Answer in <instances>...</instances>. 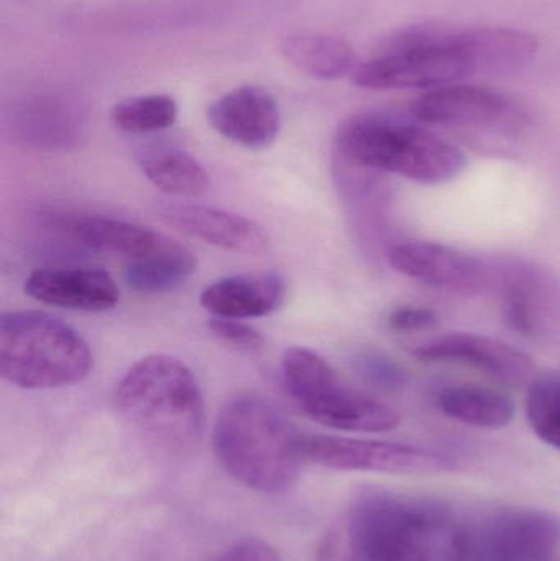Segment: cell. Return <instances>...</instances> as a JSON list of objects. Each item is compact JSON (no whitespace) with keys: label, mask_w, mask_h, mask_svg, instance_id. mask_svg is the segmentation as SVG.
Returning <instances> with one entry per match:
<instances>
[{"label":"cell","mask_w":560,"mask_h":561,"mask_svg":"<svg viewBox=\"0 0 560 561\" xmlns=\"http://www.w3.org/2000/svg\"><path fill=\"white\" fill-rule=\"evenodd\" d=\"M538 53L529 33L500 26L421 25L391 36L378 55L352 72L372 91L444 88L479 72L515 71Z\"/></svg>","instance_id":"obj_1"},{"label":"cell","mask_w":560,"mask_h":561,"mask_svg":"<svg viewBox=\"0 0 560 561\" xmlns=\"http://www.w3.org/2000/svg\"><path fill=\"white\" fill-rule=\"evenodd\" d=\"M462 530L443 504L365 488L319 561H464Z\"/></svg>","instance_id":"obj_2"},{"label":"cell","mask_w":560,"mask_h":561,"mask_svg":"<svg viewBox=\"0 0 560 561\" xmlns=\"http://www.w3.org/2000/svg\"><path fill=\"white\" fill-rule=\"evenodd\" d=\"M299 435L285 414L263 396L245 392L220 409L213 448L230 478L256 491L278 494L298 481Z\"/></svg>","instance_id":"obj_3"},{"label":"cell","mask_w":560,"mask_h":561,"mask_svg":"<svg viewBox=\"0 0 560 561\" xmlns=\"http://www.w3.org/2000/svg\"><path fill=\"white\" fill-rule=\"evenodd\" d=\"M335 150L345 167L397 174L423 186L456 180L467 158L433 131L385 112H364L339 128Z\"/></svg>","instance_id":"obj_4"},{"label":"cell","mask_w":560,"mask_h":561,"mask_svg":"<svg viewBox=\"0 0 560 561\" xmlns=\"http://www.w3.org/2000/svg\"><path fill=\"white\" fill-rule=\"evenodd\" d=\"M115 404L135 428L164 447H186L203 432L199 382L183 359L167 353L138 359L118 382Z\"/></svg>","instance_id":"obj_5"},{"label":"cell","mask_w":560,"mask_h":561,"mask_svg":"<svg viewBox=\"0 0 560 561\" xmlns=\"http://www.w3.org/2000/svg\"><path fill=\"white\" fill-rule=\"evenodd\" d=\"M92 353L72 327L38 310L0 317V376L28 391L58 389L88 378Z\"/></svg>","instance_id":"obj_6"},{"label":"cell","mask_w":560,"mask_h":561,"mask_svg":"<svg viewBox=\"0 0 560 561\" xmlns=\"http://www.w3.org/2000/svg\"><path fill=\"white\" fill-rule=\"evenodd\" d=\"M283 381L296 408L312 422L344 432L384 434L400 425L397 409L348 388L315 350L289 346L282 358Z\"/></svg>","instance_id":"obj_7"},{"label":"cell","mask_w":560,"mask_h":561,"mask_svg":"<svg viewBox=\"0 0 560 561\" xmlns=\"http://www.w3.org/2000/svg\"><path fill=\"white\" fill-rule=\"evenodd\" d=\"M560 547V519L526 507H506L464 524V561H551Z\"/></svg>","instance_id":"obj_8"},{"label":"cell","mask_w":560,"mask_h":561,"mask_svg":"<svg viewBox=\"0 0 560 561\" xmlns=\"http://www.w3.org/2000/svg\"><path fill=\"white\" fill-rule=\"evenodd\" d=\"M298 445L305 463L331 470L421 474L456 468V460L449 455L397 442L301 434Z\"/></svg>","instance_id":"obj_9"},{"label":"cell","mask_w":560,"mask_h":561,"mask_svg":"<svg viewBox=\"0 0 560 561\" xmlns=\"http://www.w3.org/2000/svg\"><path fill=\"white\" fill-rule=\"evenodd\" d=\"M416 121L439 127L470 128L513 135L525 130L529 114L518 101L479 85H444L411 104Z\"/></svg>","instance_id":"obj_10"},{"label":"cell","mask_w":560,"mask_h":561,"mask_svg":"<svg viewBox=\"0 0 560 561\" xmlns=\"http://www.w3.org/2000/svg\"><path fill=\"white\" fill-rule=\"evenodd\" d=\"M493 263V289L499 290L503 319L526 339H545L560 323V283L535 262L502 259Z\"/></svg>","instance_id":"obj_11"},{"label":"cell","mask_w":560,"mask_h":561,"mask_svg":"<svg viewBox=\"0 0 560 561\" xmlns=\"http://www.w3.org/2000/svg\"><path fill=\"white\" fill-rule=\"evenodd\" d=\"M388 263L400 275L446 293L479 296L493 287L492 262L443 243H397L388 252Z\"/></svg>","instance_id":"obj_12"},{"label":"cell","mask_w":560,"mask_h":561,"mask_svg":"<svg viewBox=\"0 0 560 561\" xmlns=\"http://www.w3.org/2000/svg\"><path fill=\"white\" fill-rule=\"evenodd\" d=\"M413 355L423 362L460 363L510 388L535 379V363L522 350L482 333L450 332L421 343Z\"/></svg>","instance_id":"obj_13"},{"label":"cell","mask_w":560,"mask_h":561,"mask_svg":"<svg viewBox=\"0 0 560 561\" xmlns=\"http://www.w3.org/2000/svg\"><path fill=\"white\" fill-rule=\"evenodd\" d=\"M210 127L247 150L272 147L282 130L278 102L260 85H240L207 108Z\"/></svg>","instance_id":"obj_14"},{"label":"cell","mask_w":560,"mask_h":561,"mask_svg":"<svg viewBox=\"0 0 560 561\" xmlns=\"http://www.w3.org/2000/svg\"><path fill=\"white\" fill-rule=\"evenodd\" d=\"M7 127L15 140L39 150L76 147L84 131L81 105L62 94H39L13 105Z\"/></svg>","instance_id":"obj_15"},{"label":"cell","mask_w":560,"mask_h":561,"mask_svg":"<svg viewBox=\"0 0 560 561\" xmlns=\"http://www.w3.org/2000/svg\"><path fill=\"white\" fill-rule=\"evenodd\" d=\"M160 217L186 236L227 252L260 255L270 247L268 233L260 224L217 207L168 204L161 207Z\"/></svg>","instance_id":"obj_16"},{"label":"cell","mask_w":560,"mask_h":561,"mask_svg":"<svg viewBox=\"0 0 560 561\" xmlns=\"http://www.w3.org/2000/svg\"><path fill=\"white\" fill-rule=\"evenodd\" d=\"M23 290L36 302L81 312H105L121 299L115 279L104 270H35L26 276Z\"/></svg>","instance_id":"obj_17"},{"label":"cell","mask_w":560,"mask_h":561,"mask_svg":"<svg viewBox=\"0 0 560 561\" xmlns=\"http://www.w3.org/2000/svg\"><path fill=\"white\" fill-rule=\"evenodd\" d=\"M53 224L62 236L84 249L121 255L128 262L148 259L174 242L147 227L104 216H59Z\"/></svg>","instance_id":"obj_18"},{"label":"cell","mask_w":560,"mask_h":561,"mask_svg":"<svg viewBox=\"0 0 560 561\" xmlns=\"http://www.w3.org/2000/svg\"><path fill=\"white\" fill-rule=\"evenodd\" d=\"M285 279L276 275H237L209 284L199 304L214 317L259 319L276 312L286 299Z\"/></svg>","instance_id":"obj_19"},{"label":"cell","mask_w":560,"mask_h":561,"mask_svg":"<svg viewBox=\"0 0 560 561\" xmlns=\"http://www.w3.org/2000/svg\"><path fill=\"white\" fill-rule=\"evenodd\" d=\"M138 167L158 190L181 199H197L209 193L210 178L206 168L186 150L170 145L144 148Z\"/></svg>","instance_id":"obj_20"},{"label":"cell","mask_w":560,"mask_h":561,"mask_svg":"<svg viewBox=\"0 0 560 561\" xmlns=\"http://www.w3.org/2000/svg\"><path fill=\"white\" fill-rule=\"evenodd\" d=\"M437 405L453 421L487 431H499L512 424L516 412L510 396L499 389L477 385L444 388L437 396Z\"/></svg>","instance_id":"obj_21"},{"label":"cell","mask_w":560,"mask_h":561,"mask_svg":"<svg viewBox=\"0 0 560 561\" xmlns=\"http://www.w3.org/2000/svg\"><path fill=\"white\" fill-rule=\"evenodd\" d=\"M283 55L305 75L321 81H335L352 75L357 56L344 39L322 33H295L283 39Z\"/></svg>","instance_id":"obj_22"},{"label":"cell","mask_w":560,"mask_h":561,"mask_svg":"<svg viewBox=\"0 0 560 561\" xmlns=\"http://www.w3.org/2000/svg\"><path fill=\"white\" fill-rule=\"evenodd\" d=\"M197 270V260L191 250L174 240L170 247L148 256V259L128 262L124 278L135 293H173L183 286Z\"/></svg>","instance_id":"obj_23"},{"label":"cell","mask_w":560,"mask_h":561,"mask_svg":"<svg viewBox=\"0 0 560 561\" xmlns=\"http://www.w3.org/2000/svg\"><path fill=\"white\" fill-rule=\"evenodd\" d=\"M178 105L173 98L163 94L138 95L114 105L111 121L125 134H155L173 127Z\"/></svg>","instance_id":"obj_24"},{"label":"cell","mask_w":560,"mask_h":561,"mask_svg":"<svg viewBox=\"0 0 560 561\" xmlns=\"http://www.w3.org/2000/svg\"><path fill=\"white\" fill-rule=\"evenodd\" d=\"M526 415L535 434L560 450V375L535 376L529 382Z\"/></svg>","instance_id":"obj_25"},{"label":"cell","mask_w":560,"mask_h":561,"mask_svg":"<svg viewBox=\"0 0 560 561\" xmlns=\"http://www.w3.org/2000/svg\"><path fill=\"white\" fill-rule=\"evenodd\" d=\"M207 327L217 340L239 350V352L255 353L260 352L265 345L262 333L255 327L242 322V320L213 317Z\"/></svg>","instance_id":"obj_26"},{"label":"cell","mask_w":560,"mask_h":561,"mask_svg":"<svg viewBox=\"0 0 560 561\" xmlns=\"http://www.w3.org/2000/svg\"><path fill=\"white\" fill-rule=\"evenodd\" d=\"M355 365H357L361 376L380 388H398L403 385V369L387 356L378 355V353H364L358 356Z\"/></svg>","instance_id":"obj_27"},{"label":"cell","mask_w":560,"mask_h":561,"mask_svg":"<svg viewBox=\"0 0 560 561\" xmlns=\"http://www.w3.org/2000/svg\"><path fill=\"white\" fill-rule=\"evenodd\" d=\"M207 561H283L278 549L263 539H242Z\"/></svg>","instance_id":"obj_28"},{"label":"cell","mask_w":560,"mask_h":561,"mask_svg":"<svg viewBox=\"0 0 560 561\" xmlns=\"http://www.w3.org/2000/svg\"><path fill=\"white\" fill-rule=\"evenodd\" d=\"M436 323V312L423 306L397 307L388 317V325L397 332H421L433 329Z\"/></svg>","instance_id":"obj_29"}]
</instances>
